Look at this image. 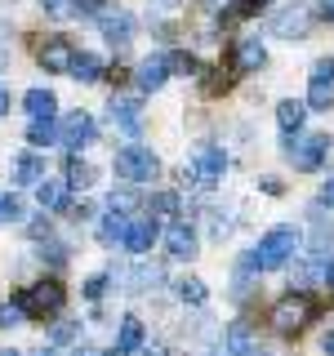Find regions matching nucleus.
<instances>
[{
  "mask_svg": "<svg viewBox=\"0 0 334 356\" xmlns=\"http://www.w3.org/2000/svg\"><path fill=\"white\" fill-rule=\"evenodd\" d=\"M14 303L22 307V316L27 321H45V316H58L63 303H67V289L54 281H36V285H22L18 294H14Z\"/></svg>",
  "mask_w": 334,
  "mask_h": 356,
  "instance_id": "obj_1",
  "label": "nucleus"
},
{
  "mask_svg": "<svg viewBox=\"0 0 334 356\" xmlns=\"http://www.w3.org/2000/svg\"><path fill=\"white\" fill-rule=\"evenodd\" d=\"M299 245H303V241H299L294 227H272L259 241V250H254V263H259V272H276V267H285L299 254Z\"/></svg>",
  "mask_w": 334,
  "mask_h": 356,
  "instance_id": "obj_2",
  "label": "nucleus"
},
{
  "mask_svg": "<svg viewBox=\"0 0 334 356\" xmlns=\"http://www.w3.org/2000/svg\"><path fill=\"white\" fill-rule=\"evenodd\" d=\"M156 170H161V161L143 147V143H129V147H120L116 152V174L125 178L129 187H138V183H152Z\"/></svg>",
  "mask_w": 334,
  "mask_h": 356,
  "instance_id": "obj_3",
  "label": "nucleus"
},
{
  "mask_svg": "<svg viewBox=\"0 0 334 356\" xmlns=\"http://www.w3.org/2000/svg\"><path fill=\"white\" fill-rule=\"evenodd\" d=\"M326 152H330V138L326 134H289V143H285V156H289V165L294 170H303V174H312L321 161H326Z\"/></svg>",
  "mask_w": 334,
  "mask_h": 356,
  "instance_id": "obj_4",
  "label": "nucleus"
},
{
  "mask_svg": "<svg viewBox=\"0 0 334 356\" xmlns=\"http://www.w3.org/2000/svg\"><path fill=\"white\" fill-rule=\"evenodd\" d=\"M312 312H317V307H312L308 294H285L281 303L272 307V325L281 330V334H299L312 321Z\"/></svg>",
  "mask_w": 334,
  "mask_h": 356,
  "instance_id": "obj_5",
  "label": "nucleus"
},
{
  "mask_svg": "<svg viewBox=\"0 0 334 356\" xmlns=\"http://www.w3.org/2000/svg\"><path fill=\"white\" fill-rule=\"evenodd\" d=\"M223 174H228V156H223V147H209V143L196 152V161L183 170V178H192V183H205V187L223 183Z\"/></svg>",
  "mask_w": 334,
  "mask_h": 356,
  "instance_id": "obj_6",
  "label": "nucleus"
},
{
  "mask_svg": "<svg viewBox=\"0 0 334 356\" xmlns=\"http://www.w3.org/2000/svg\"><path fill=\"white\" fill-rule=\"evenodd\" d=\"M94 138H98V125H94V116H89V111H72V116H63L58 143H63L67 152H81V147H89Z\"/></svg>",
  "mask_w": 334,
  "mask_h": 356,
  "instance_id": "obj_7",
  "label": "nucleus"
},
{
  "mask_svg": "<svg viewBox=\"0 0 334 356\" xmlns=\"http://www.w3.org/2000/svg\"><path fill=\"white\" fill-rule=\"evenodd\" d=\"M308 27H312V9H303V5H289L272 18V36H281V40H303Z\"/></svg>",
  "mask_w": 334,
  "mask_h": 356,
  "instance_id": "obj_8",
  "label": "nucleus"
},
{
  "mask_svg": "<svg viewBox=\"0 0 334 356\" xmlns=\"http://www.w3.org/2000/svg\"><path fill=\"white\" fill-rule=\"evenodd\" d=\"M72 40L67 36H49V40H40V49H36V58H40V67L45 72H67L72 67Z\"/></svg>",
  "mask_w": 334,
  "mask_h": 356,
  "instance_id": "obj_9",
  "label": "nucleus"
},
{
  "mask_svg": "<svg viewBox=\"0 0 334 356\" xmlns=\"http://www.w3.org/2000/svg\"><path fill=\"white\" fill-rule=\"evenodd\" d=\"M120 245H125L129 254H148L156 245V222L152 218H129L125 222V236H120Z\"/></svg>",
  "mask_w": 334,
  "mask_h": 356,
  "instance_id": "obj_10",
  "label": "nucleus"
},
{
  "mask_svg": "<svg viewBox=\"0 0 334 356\" xmlns=\"http://www.w3.org/2000/svg\"><path fill=\"white\" fill-rule=\"evenodd\" d=\"M165 81H170V67H165V58H143L138 72H134V85H138L143 94H156V89H165Z\"/></svg>",
  "mask_w": 334,
  "mask_h": 356,
  "instance_id": "obj_11",
  "label": "nucleus"
},
{
  "mask_svg": "<svg viewBox=\"0 0 334 356\" xmlns=\"http://www.w3.org/2000/svg\"><path fill=\"white\" fill-rule=\"evenodd\" d=\"M267 67V49L259 36H241L237 40V72H263Z\"/></svg>",
  "mask_w": 334,
  "mask_h": 356,
  "instance_id": "obj_12",
  "label": "nucleus"
},
{
  "mask_svg": "<svg viewBox=\"0 0 334 356\" xmlns=\"http://www.w3.org/2000/svg\"><path fill=\"white\" fill-rule=\"evenodd\" d=\"M165 250H170L174 259H192L196 254V232L187 227V222H170V227H165Z\"/></svg>",
  "mask_w": 334,
  "mask_h": 356,
  "instance_id": "obj_13",
  "label": "nucleus"
},
{
  "mask_svg": "<svg viewBox=\"0 0 334 356\" xmlns=\"http://www.w3.org/2000/svg\"><path fill=\"white\" fill-rule=\"evenodd\" d=\"M111 120H116V125L125 129L129 138H138V134H143V120H138V103H134V98H111Z\"/></svg>",
  "mask_w": 334,
  "mask_h": 356,
  "instance_id": "obj_14",
  "label": "nucleus"
},
{
  "mask_svg": "<svg viewBox=\"0 0 334 356\" xmlns=\"http://www.w3.org/2000/svg\"><path fill=\"white\" fill-rule=\"evenodd\" d=\"M103 58H94V54H72V67H67V76H76L81 85H94V81H103Z\"/></svg>",
  "mask_w": 334,
  "mask_h": 356,
  "instance_id": "obj_15",
  "label": "nucleus"
},
{
  "mask_svg": "<svg viewBox=\"0 0 334 356\" xmlns=\"http://www.w3.org/2000/svg\"><path fill=\"white\" fill-rule=\"evenodd\" d=\"M308 120V103H299V98H285V103H276V125L285 134H299Z\"/></svg>",
  "mask_w": 334,
  "mask_h": 356,
  "instance_id": "obj_16",
  "label": "nucleus"
},
{
  "mask_svg": "<svg viewBox=\"0 0 334 356\" xmlns=\"http://www.w3.org/2000/svg\"><path fill=\"white\" fill-rule=\"evenodd\" d=\"M14 178L22 187H36L40 178H45V156H36V152H22L18 161H14Z\"/></svg>",
  "mask_w": 334,
  "mask_h": 356,
  "instance_id": "obj_17",
  "label": "nucleus"
},
{
  "mask_svg": "<svg viewBox=\"0 0 334 356\" xmlns=\"http://www.w3.org/2000/svg\"><path fill=\"white\" fill-rule=\"evenodd\" d=\"M98 27H103V36L111 44H129V36H134V18L129 14H103V18H98Z\"/></svg>",
  "mask_w": 334,
  "mask_h": 356,
  "instance_id": "obj_18",
  "label": "nucleus"
},
{
  "mask_svg": "<svg viewBox=\"0 0 334 356\" xmlns=\"http://www.w3.org/2000/svg\"><path fill=\"white\" fill-rule=\"evenodd\" d=\"M36 200H40V209H63L67 205V183H63V178H40V183H36Z\"/></svg>",
  "mask_w": 334,
  "mask_h": 356,
  "instance_id": "obj_19",
  "label": "nucleus"
},
{
  "mask_svg": "<svg viewBox=\"0 0 334 356\" xmlns=\"http://www.w3.org/2000/svg\"><path fill=\"white\" fill-rule=\"evenodd\" d=\"M138 343H143V321L138 316H125V321H120V330H116V352L129 356V352H138Z\"/></svg>",
  "mask_w": 334,
  "mask_h": 356,
  "instance_id": "obj_20",
  "label": "nucleus"
},
{
  "mask_svg": "<svg viewBox=\"0 0 334 356\" xmlns=\"http://www.w3.org/2000/svg\"><path fill=\"white\" fill-rule=\"evenodd\" d=\"M27 143H36V147H49V143H58V125H54V116H31Z\"/></svg>",
  "mask_w": 334,
  "mask_h": 356,
  "instance_id": "obj_21",
  "label": "nucleus"
},
{
  "mask_svg": "<svg viewBox=\"0 0 334 356\" xmlns=\"http://www.w3.org/2000/svg\"><path fill=\"white\" fill-rule=\"evenodd\" d=\"M22 107H27L31 116H54V111H58V98H54L49 89H27V98H22Z\"/></svg>",
  "mask_w": 334,
  "mask_h": 356,
  "instance_id": "obj_22",
  "label": "nucleus"
},
{
  "mask_svg": "<svg viewBox=\"0 0 334 356\" xmlns=\"http://www.w3.org/2000/svg\"><path fill=\"white\" fill-rule=\"evenodd\" d=\"M174 294L183 298V303H192V307H200L209 298V289H205V281H200V276H183V281L174 285Z\"/></svg>",
  "mask_w": 334,
  "mask_h": 356,
  "instance_id": "obj_23",
  "label": "nucleus"
},
{
  "mask_svg": "<svg viewBox=\"0 0 334 356\" xmlns=\"http://www.w3.org/2000/svg\"><path fill=\"white\" fill-rule=\"evenodd\" d=\"M200 89L205 94H223V89H232V72H223V67H200Z\"/></svg>",
  "mask_w": 334,
  "mask_h": 356,
  "instance_id": "obj_24",
  "label": "nucleus"
},
{
  "mask_svg": "<svg viewBox=\"0 0 334 356\" xmlns=\"http://www.w3.org/2000/svg\"><path fill=\"white\" fill-rule=\"evenodd\" d=\"M165 67H170V76H196V72H200L196 54H187V49H174V54H165Z\"/></svg>",
  "mask_w": 334,
  "mask_h": 356,
  "instance_id": "obj_25",
  "label": "nucleus"
},
{
  "mask_svg": "<svg viewBox=\"0 0 334 356\" xmlns=\"http://www.w3.org/2000/svg\"><path fill=\"white\" fill-rule=\"evenodd\" d=\"M308 107L312 111H330L334 107V85L330 81H312L308 85Z\"/></svg>",
  "mask_w": 334,
  "mask_h": 356,
  "instance_id": "obj_26",
  "label": "nucleus"
},
{
  "mask_svg": "<svg viewBox=\"0 0 334 356\" xmlns=\"http://www.w3.org/2000/svg\"><path fill=\"white\" fill-rule=\"evenodd\" d=\"M312 222H317V227H312V250L326 254L330 241H334V222H326V214H317V209H312Z\"/></svg>",
  "mask_w": 334,
  "mask_h": 356,
  "instance_id": "obj_27",
  "label": "nucleus"
},
{
  "mask_svg": "<svg viewBox=\"0 0 334 356\" xmlns=\"http://www.w3.org/2000/svg\"><path fill=\"white\" fill-rule=\"evenodd\" d=\"M125 222H129V214H116V209H111V214L103 218V227H98V236H103V245H116L120 236H125Z\"/></svg>",
  "mask_w": 334,
  "mask_h": 356,
  "instance_id": "obj_28",
  "label": "nucleus"
},
{
  "mask_svg": "<svg viewBox=\"0 0 334 356\" xmlns=\"http://www.w3.org/2000/svg\"><path fill=\"white\" fill-rule=\"evenodd\" d=\"M94 183V170L85 161H67V187H89Z\"/></svg>",
  "mask_w": 334,
  "mask_h": 356,
  "instance_id": "obj_29",
  "label": "nucleus"
},
{
  "mask_svg": "<svg viewBox=\"0 0 334 356\" xmlns=\"http://www.w3.org/2000/svg\"><path fill=\"white\" fill-rule=\"evenodd\" d=\"M40 259L49 263V267H63V263H67V245H63V241H45V245H40Z\"/></svg>",
  "mask_w": 334,
  "mask_h": 356,
  "instance_id": "obj_30",
  "label": "nucleus"
},
{
  "mask_svg": "<svg viewBox=\"0 0 334 356\" xmlns=\"http://www.w3.org/2000/svg\"><path fill=\"white\" fill-rule=\"evenodd\" d=\"M22 218V196H0V222H18Z\"/></svg>",
  "mask_w": 334,
  "mask_h": 356,
  "instance_id": "obj_31",
  "label": "nucleus"
},
{
  "mask_svg": "<svg viewBox=\"0 0 334 356\" xmlns=\"http://www.w3.org/2000/svg\"><path fill=\"white\" fill-rule=\"evenodd\" d=\"M40 9L49 18H72L76 14V0H40Z\"/></svg>",
  "mask_w": 334,
  "mask_h": 356,
  "instance_id": "obj_32",
  "label": "nucleus"
},
{
  "mask_svg": "<svg viewBox=\"0 0 334 356\" xmlns=\"http://www.w3.org/2000/svg\"><path fill=\"white\" fill-rule=\"evenodd\" d=\"M267 5H272V0H241V5H237V9H228L223 18L237 22V18H245V14H259V9H267Z\"/></svg>",
  "mask_w": 334,
  "mask_h": 356,
  "instance_id": "obj_33",
  "label": "nucleus"
},
{
  "mask_svg": "<svg viewBox=\"0 0 334 356\" xmlns=\"http://www.w3.org/2000/svg\"><path fill=\"white\" fill-rule=\"evenodd\" d=\"M129 289H148V285H156V281H161V267H138V272H134L129 276Z\"/></svg>",
  "mask_w": 334,
  "mask_h": 356,
  "instance_id": "obj_34",
  "label": "nucleus"
},
{
  "mask_svg": "<svg viewBox=\"0 0 334 356\" xmlns=\"http://www.w3.org/2000/svg\"><path fill=\"white\" fill-rule=\"evenodd\" d=\"M107 285H111V276H107V272L89 276V281H85V298H103V294H107Z\"/></svg>",
  "mask_w": 334,
  "mask_h": 356,
  "instance_id": "obj_35",
  "label": "nucleus"
},
{
  "mask_svg": "<svg viewBox=\"0 0 334 356\" xmlns=\"http://www.w3.org/2000/svg\"><path fill=\"white\" fill-rule=\"evenodd\" d=\"M312 81H330L334 85V58H317V63H312Z\"/></svg>",
  "mask_w": 334,
  "mask_h": 356,
  "instance_id": "obj_36",
  "label": "nucleus"
},
{
  "mask_svg": "<svg viewBox=\"0 0 334 356\" xmlns=\"http://www.w3.org/2000/svg\"><path fill=\"white\" fill-rule=\"evenodd\" d=\"M22 321H27V316H22L18 303H5V307H0V325H22Z\"/></svg>",
  "mask_w": 334,
  "mask_h": 356,
  "instance_id": "obj_37",
  "label": "nucleus"
},
{
  "mask_svg": "<svg viewBox=\"0 0 334 356\" xmlns=\"http://www.w3.org/2000/svg\"><path fill=\"white\" fill-rule=\"evenodd\" d=\"M76 339V321H58L54 325V343H72Z\"/></svg>",
  "mask_w": 334,
  "mask_h": 356,
  "instance_id": "obj_38",
  "label": "nucleus"
},
{
  "mask_svg": "<svg viewBox=\"0 0 334 356\" xmlns=\"http://www.w3.org/2000/svg\"><path fill=\"white\" fill-rule=\"evenodd\" d=\"M152 205H156V209H161V214H170V209L178 205V200H174L170 192H165V196H156V200H152Z\"/></svg>",
  "mask_w": 334,
  "mask_h": 356,
  "instance_id": "obj_39",
  "label": "nucleus"
},
{
  "mask_svg": "<svg viewBox=\"0 0 334 356\" xmlns=\"http://www.w3.org/2000/svg\"><path fill=\"white\" fill-rule=\"evenodd\" d=\"M317 18H326V22H334V0H321V5H317Z\"/></svg>",
  "mask_w": 334,
  "mask_h": 356,
  "instance_id": "obj_40",
  "label": "nucleus"
},
{
  "mask_svg": "<svg viewBox=\"0 0 334 356\" xmlns=\"http://www.w3.org/2000/svg\"><path fill=\"white\" fill-rule=\"evenodd\" d=\"M321 205H334V178H326V187H321Z\"/></svg>",
  "mask_w": 334,
  "mask_h": 356,
  "instance_id": "obj_41",
  "label": "nucleus"
},
{
  "mask_svg": "<svg viewBox=\"0 0 334 356\" xmlns=\"http://www.w3.org/2000/svg\"><path fill=\"white\" fill-rule=\"evenodd\" d=\"M321 281H326V285L334 289V259H326V276H321Z\"/></svg>",
  "mask_w": 334,
  "mask_h": 356,
  "instance_id": "obj_42",
  "label": "nucleus"
},
{
  "mask_svg": "<svg viewBox=\"0 0 334 356\" xmlns=\"http://www.w3.org/2000/svg\"><path fill=\"white\" fill-rule=\"evenodd\" d=\"M321 348H326V356H334V330L326 334V343H321Z\"/></svg>",
  "mask_w": 334,
  "mask_h": 356,
  "instance_id": "obj_43",
  "label": "nucleus"
},
{
  "mask_svg": "<svg viewBox=\"0 0 334 356\" xmlns=\"http://www.w3.org/2000/svg\"><path fill=\"white\" fill-rule=\"evenodd\" d=\"M9 111V89H0V116Z\"/></svg>",
  "mask_w": 334,
  "mask_h": 356,
  "instance_id": "obj_44",
  "label": "nucleus"
},
{
  "mask_svg": "<svg viewBox=\"0 0 334 356\" xmlns=\"http://www.w3.org/2000/svg\"><path fill=\"white\" fill-rule=\"evenodd\" d=\"M156 5H161V9H174V5H183V0H156Z\"/></svg>",
  "mask_w": 334,
  "mask_h": 356,
  "instance_id": "obj_45",
  "label": "nucleus"
},
{
  "mask_svg": "<svg viewBox=\"0 0 334 356\" xmlns=\"http://www.w3.org/2000/svg\"><path fill=\"white\" fill-rule=\"evenodd\" d=\"M36 356H58V348H40V352H36Z\"/></svg>",
  "mask_w": 334,
  "mask_h": 356,
  "instance_id": "obj_46",
  "label": "nucleus"
},
{
  "mask_svg": "<svg viewBox=\"0 0 334 356\" xmlns=\"http://www.w3.org/2000/svg\"><path fill=\"white\" fill-rule=\"evenodd\" d=\"M76 356H103V352H94V348H81V352H76Z\"/></svg>",
  "mask_w": 334,
  "mask_h": 356,
  "instance_id": "obj_47",
  "label": "nucleus"
},
{
  "mask_svg": "<svg viewBox=\"0 0 334 356\" xmlns=\"http://www.w3.org/2000/svg\"><path fill=\"white\" fill-rule=\"evenodd\" d=\"M143 356H165V352H161V348H148V352H143Z\"/></svg>",
  "mask_w": 334,
  "mask_h": 356,
  "instance_id": "obj_48",
  "label": "nucleus"
},
{
  "mask_svg": "<svg viewBox=\"0 0 334 356\" xmlns=\"http://www.w3.org/2000/svg\"><path fill=\"white\" fill-rule=\"evenodd\" d=\"M5 63H9V54H5V49H0V72H5Z\"/></svg>",
  "mask_w": 334,
  "mask_h": 356,
  "instance_id": "obj_49",
  "label": "nucleus"
},
{
  "mask_svg": "<svg viewBox=\"0 0 334 356\" xmlns=\"http://www.w3.org/2000/svg\"><path fill=\"white\" fill-rule=\"evenodd\" d=\"M0 356H22V352H0Z\"/></svg>",
  "mask_w": 334,
  "mask_h": 356,
  "instance_id": "obj_50",
  "label": "nucleus"
}]
</instances>
